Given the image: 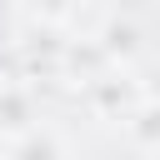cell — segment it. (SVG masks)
<instances>
[{"instance_id": "cell-1", "label": "cell", "mask_w": 160, "mask_h": 160, "mask_svg": "<svg viewBox=\"0 0 160 160\" xmlns=\"http://www.w3.org/2000/svg\"><path fill=\"white\" fill-rule=\"evenodd\" d=\"M35 130V100L25 85H0V135L20 140Z\"/></svg>"}, {"instance_id": "cell-2", "label": "cell", "mask_w": 160, "mask_h": 160, "mask_svg": "<svg viewBox=\"0 0 160 160\" xmlns=\"http://www.w3.org/2000/svg\"><path fill=\"white\" fill-rule=\"evenodd\" d=\"M65 150H60V140H55V130H30V135H20V140H10V160H60Z\"/></svg>"}, {"instance_id": "cell-3", "label": "cell", "mask_w": 160, "mask_h": 160, "mask_svg": "<svg viewBox=\"0 0 160 160\" xmlns=\"http://www.w3.org/2000/svg\"><path fill=\"white\" fill-rule=\"evenodd\" d=\"M125 130H130L150 155H160V105H140V110H130V115H125Z\"/></svg>"}, {"instance_id": "cell-4", "label": "cell", "mask_w": 160, "mask_h": 160, "mask_svg": "<svg viewBox=\"0 0 160 160\" xmlns=\"http://www.w3.org/2000/svg\"><path fill=\"white\" fill-rule=\"evenodd\" d=\"M150 160H160V155H150Z\"/></svg>"}]
</instances>
